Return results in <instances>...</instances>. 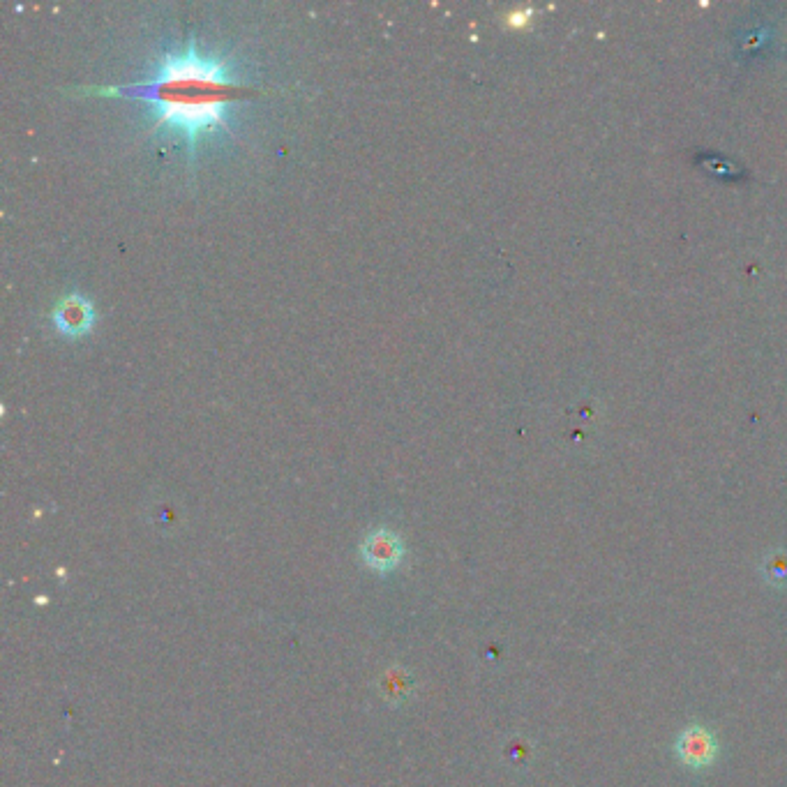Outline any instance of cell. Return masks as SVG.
Returning <instances> with one entry per match:
<instances>
[{"label":"cell","mask_w":787,"mask_h":787,"mask_svg":"<svg viewBox=\"0 0 787 787\" xmlns=\"http://www.w3.org/2000/svg\"><path fill=\"white\" fill-rule=\"evenodd\" d=\"M95 324V307L84 296H65L54 310V326L67 337H79L91 331Z\"/></svg>","instance_id":"cell-3"},{"label":"cell","mask_w":787,"mask_h":787,"mask_svg":"<svg viewBox=\"0 0 787 787\" xmlns=\"http://www.w3.org/2000/svg\"><path fill=\"white\" fill-rule=\"evenodd\" d=\"M363 557L374 571H391L402 559L400 538L388 529L372 531L363 545Z\"/></svg>","instance_id":"cell-4"},{"label":"cell","mask_w":787,"mask_h":787,"mask_svg":"<svg viewBox=\"0 0 787 787\" xmlns=\"http://www.w3.org/2000/svg\"><path fill=\"white\" fill-rule=\"evenodd\" d=\"M764 575L769 577L771 584H781V587L783 584H787V554H783V552L774 554V557L767 561Z\"/></svg>","instance_id":"cell-5"},{"label":"cell","mask_w":787,"mask_h":787,"mask_svg":"<svg viewBox=\"0 0 787 787\" xmlns=\"http://www.w3.org/2000/svg\"><path fill=\"white\" fill-rule=\"evenodd\" d=\"M91 93L148 104L155 118L153 132L174 134L194 153L201 139L229 130L231 107L257 91L238 77L229 61L187 42L162 54L155 72L139 84L91 88Z\"/></svg>","instance_id":"cell-1"},{"label":"cell","mask_w":787,"mask_h":787,"mask_svg":"<svg viewBox=\"0 0 787 787\" xmlns=\"http://www.w3.org/2000/svg\"><path fill=\"white\" fill-rule=\"evenodd\" d=\"M674 755H677V760L684 764L686 769H707L718 757L716 734L702 725L686 727V730H681L677 741H674Z\"/></svg>","instance_id":"cell-2"}]
</instances>
